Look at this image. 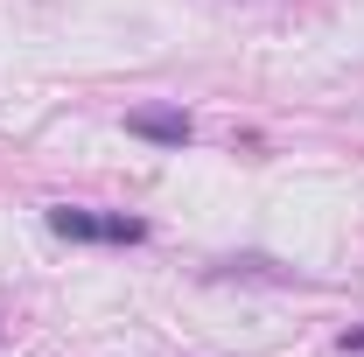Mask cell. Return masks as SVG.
Segmentation results:
<instances>
[{
  "instance_id": "1",
  "label": "cell",
  "mask_w": 364,
  "mask_h": 357,
  "mask_svg": "<svg viewBox=\"0 0 364 357\" xmlns=\"http://www.w3.org/2000/svg\"><path fill=\"white\" fill-rule=\"evenodd\" d=\"M56 238H77V245H140L147 238V218H127V211H85V203H49L43 211Z\"/></svg>"
},
{
  "instance_id": "2",
  "label": "cell",
  "mask_w": 364,
  "mask_h": 357,
  "mask_svg": "<svg viewBox=\"0 0 364 357\" xmlns=\"http://www.w3.org/2000/svg\"><path fill=\"white\" fill-rule=\"evenodd\" d=\"M127 134H134V140H154V147H189L196 127H189L182 105H140V112H127Z\"/></svg>"
},
{
  "instance_id": "3",
  "label": "cell",
  "mask_w": 364,
  "mask_h": 357,
  "mask_svg": "<svg viewBox=\"0 0 364 357\" xmlns=\"http://www.w3.org/2000/svg\"><path fill=\"white\" fill-rule=\"evenodd\" d=\"M343 351H364V329H343Z\"/></svg>"
}]
</instances>
